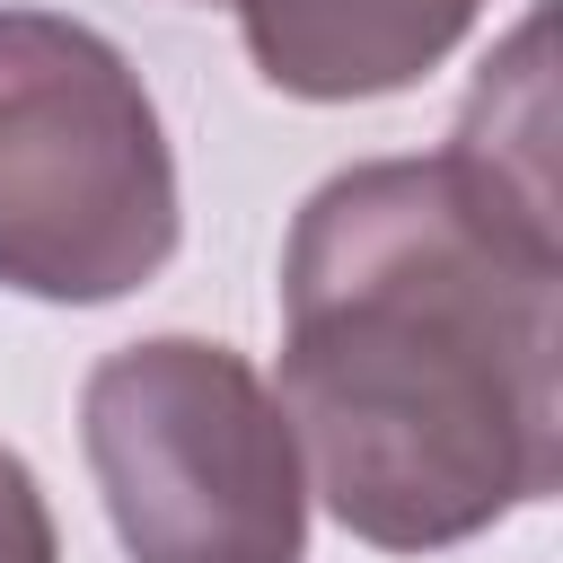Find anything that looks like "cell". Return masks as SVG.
<instances>
[{
    "label": "cell",
    "instance_id": "6da1fadb",
    "mask_svg": "<svg viewBox=\"0 0 563 563\" xmlns=\"http://www.w3.org/2000/svg\"><path fill=\"white\" fill-rule=\"evenodd\" d=\"M282 422L308 493L378 554H440L554 493L563 238L449 158L325 176L282 246Z\"/></svg>",
    "mask_w": 563,
    "mask_h": 563
},
{
    "label": "cell",
    "instance_id": "7a4b0ae2",
    "mask_svg": "<svg viewBox=\"0 0 563 563\" xmlns=\"http://www.w3.org/2000/svg\"><path fill=\"white\" fill-rule=\"evenodd\" d=\"M176 229V150L141 70L62 9H0V290L132 299Z\"/></svg>",
    "mask_w": 563,
    "mask_h": 563
},
{
    "label": "cell",
    "instance_id": "3957f363",
    "mask_svg": "<svg viewBox=\"0 0 563 563\" xmlns=\"http://www.w3.org/2000/svg\"><path fill=\"white\" fill-rule=\"evenodd\" d=\"M79 449L132 563H299L308 466L238 343L150 334L88 369Z\"/></svg>",
    "mask_w": 563,
    "mask_h": 563
},
{
    "label": "cell",
    "instance_id": "277c9868",
    "mask_svg": "<svg viewBox=\"0 0 563 563\" xmlns=\"http://www.w3.org/2000/svg\"><path fill=\"white\" fill-rule=\"evenodd\" d=\"M229 9L255 79L299 106L396 97L422 70H440L484 18V0H229Z\"/></svg>",
    "mask_w": 563,
    "mask_h": 563
},
{
    "label": "cell",
    "instance_id": "5b68a950",
    "mask_svg": "<svg viewBox=\"0 0 563 563\" xmlns=\"http://www.w3.org/2000/svg\"><path fill=\"white\" fill-rule=\"evenodd\" d=\"M0 563H62V537H53V501L35 484V466L0 440Z\"/></svg>",
    "mask_w": 563,
    "mask_h": 563
}]
</instances>
